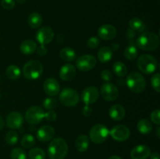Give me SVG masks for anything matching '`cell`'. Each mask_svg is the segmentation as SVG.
Segmentation results:
<instances>
[{
  "mask_svg": "<svg viewBox=\"0 0 160 159\" xmlns=\"http://www.w3.org/2000/svg\"><path fill=\"white\" fill-rule=\"evenodd\" d=\"M112 57V51L109 47H102L98 52V59L102 63H107Z\"/></svg>",
  "mask_w": 160,
  "mask_h": 159,
  "instance_id": "23",
  "label": "cell"
},
{
  "mask_svg": "<svg viewBox=\"0 0 160 159\" xmlns=\"http://www.w3.org/2000/svg\"><path fill=\"white\" fill-rule=\"evenodd\" d=\"M138 54V49L135 45H129L124 50V56L128 60H134L137 58Z\"/></svg>",
  "mask_w": 160,
  "mask_h": 159,
  "instance_id": "30",
  "label": "cell"
},
{
  "mask_svg": "<svg viewBox=\"0 0 160 159\" xmlns=\"http://www.w3.org/2000/svg\"><path fill=\"white\" fill-rule=\"evenodd\" d=\"M76 75V70L72 64L67 63L62 65L59 70V77L64 81H70Z\"/></svg>",
  "mask_w": 160,
  "mask_h": 159,
  "instance_id": "19",
  "label": "cell"
},
{
  "mask_svg": "<svg viewBox=\"0 0 160 159\" xmlns=\"http://www.w3.org/2000/svg\"><path fill=\"white\" fill-rule=\"evenodd\" d=\"M150 155H151L150 159H160L159 154L158 152H155L152 154H150Z\"/></svg>",
  "mask_w": 160,
  "mask_h": 159,
  "instance_id": "44",
  "label": "cell"
},
{
  "mask_svg": "<svg viewBox=\"0 0 160 159\" xmlns=\"http://www.w3.org/2000/svg\"><path fill=\"white\" fill-rule=\"evenodd\" d=\"M129 26L134 32H143L145 30V25L141 19L138 17H134L129 22Z\"/></svg>",
  "mask_w": 160,
  "mask_h": 159,
  "instance_id": "27",
  "label": "cell"
},
{
  "mask_svg": "<svg viewBox=\"0 0 160 159\" xmlns=\"http://www.w3.org/2000/svg\"><path fill=\"white\" fill-rule=\"evenodd\" d=\"M56 113L54 112V111H48V112H45V116H44V118L47 120L48 122H54L55 120L56 119Z\"/></svg>",
  "mask_w": 160,
  "mask_h": 159,
  "instance_id": "40",
  "label": "cell"
},
{
  "mask_svg": "<svg viewBox=\"0 0 160 159\" xmlns=\"http://www.w3.org/2000/svg\"><path fill=\"white\" fill-rule=\"evenodd\" d=\"M5 140H6V142L9 145H15L16 143H17L19 140V136L17 134V132L13 130H10L6 133V137H5Z\"/></svg>",
  "mask_w": 160,
  "mask_h": 159,
  "instance_id": "33",
  "label": "cell"
},
{
  "mask_svg": "<svg viewBox=\"0 0 160 159\" xmlns=\"http://www.w3.org/2000/svg\"><path fill=\"white\" fill-rule=\"evenodd\" d=\"M42 105L45 108L52 110V109L55 108L57 106V101L54 98H52V97L46 98H45V100L42 102Z\"/></svg>",
  "mask_w": 160,
  "mask_h": 159,
  "instance_id": "35",
  "label": "cell"
},
{
  "mask_svg": "<svg viewBox=\"0 0 160 159\" xmlns=\"http://www.w3.org/2000/svg\"><path fill=\"white\" fill-rule=\"evenodd\" d=\"M6 75L9 79L17 80L21 75V71H20V69L17 65H9L6 69Z\"/></svg>",
  "mask_w": 160,
  "mask_h": 159,
  "instance_id": "28",
  "label": "cell"
},
{
  "mask_svg": "<svg viewBox=\"0 0 160 159\" xmlns=\"http://www.w3.org/2000/svg\"><path fill=\"white\" fill-rule=\"evenodd\" d=\"M55 129L51 126H43L39 128L38 130L36 132V137L39 141L46 142L49 141L50 140L54 137Z\"/></svg>",
  "mask_w": 160,
  "mask_h": 159,
  "instance_id": "16",
  "label": "cell"
},
{
  "mask_svg": "<svg viewBox=\"0 0 160 159\" xmlns=\"http://www.w3.org/2000/svg\"><path fill=\"white\" fill-rule=\"evenodd\" d=\"M23 123V115L18 112H12L6 117V125L12 129H20Z\"/></svg>",
  "mask_w": 160,
  "mask_h": 159,
  "instance_id": "14",
  "label": "cell"
},
{
  "mask_svg": "<svg viewBox=\"0 0 160 159\" xmlns=\"http://www.w3.org/2000/svg\"><path fill=\"white\" fill-rule=\"evenodd\" d=\"M68 153V145L64 139L57 137L50 142L48 155L51 159H64Z\"/></svg>",
  "mask_w": 160,
  "mask_h": 159,
  "instance_id": "1",
  "label": "cell"
},
{
  "mask_svg": "<svg viewBox=\"0 0 160 159\" xmlns=\"http://www.w3.org/2000/svg\"><path fill=\"white\" fill-rule=\"evenodd\" d=\"M151 120L153 123L159 126L160 124V115H159V109H156L153 111L151 114Z\"/></svg>",
  "mask_w": 160,
  "mask_h": 159,
  "instance_id": "38",
  "label": "cell"
},
{
  "mask_svg": "<svg viewBox=\"0 0 160 159\" xmlns=\"http://www.w3.org/2000/svg\"><path fill=\"white\" fill-rule=\"evenodd\" d=\"M43 73V65L39 61L31 60L23 68V74L26 79L34 80L38 79Z\"/></svg>",
  "mask_w": 160,
  "mask_h": 159,
  "instance_id": "5",
  "label": "cell"
},
{
  "mask_svg": "<svg viewBox=\"0 0 160 159\" xmlns=\"http://www.w3.org/2000/svg\"><path fill=\"white\" fill-rule=\"evenodd\" d=\"M36 50H37L38 54L41 56L45 55L47 53V51H48L46 47H45V45H41L38 48H37V49Z\"/></svg>",
  "mask_w": 160,
  "mask_h": 159,
  "instance_id": "42",
  "label": "cell"
},
{
  "mask_svg": "<svg viewBox=\"0 0 160 159\" xmlns=\"http://www.w3.org/2000/svg\"><path fill=\"white\" fill-rule=\"evenodd\" d=\"M109 159H123L120 157V156H117V155H112L109 157Z\"/></svg>",
  "mask_w": 160,
  "mask_h": 159,
  "instance_id": "46",
  "label": "cell"
},
{
  "mask_svg": "<svg viewBox=\"0 0 160 159\" xmlns=\"http://www.w3.org/2000/svg\"><path fill=\"white\" fill-rule=\"evenodd\" d=\"M46 154L42 148L35 147L30 150L28 153L29 159H45Z\"/></svg>",
  "mask_w": 160,
  "mask_h": 159,
  "instance_id": "31",
  "label": "cell"
},
{
  "mask_svg": "<svg viewBox=\"0 0 160 159\" xmlns=\"http://www.w3.org/2000/svg\"><path fill=\"white\" fill-rule=\"evenodd\" d=\"M98 97H99V93L98 89L93 86L86 87L81 93V99L83 102L87 105L96 102L97 100L98 99Z\"/></svg>",
  "mask_w": 160,
  "mask_h": 159,
  "instance_id": "13",
  "label": "cell"
},
{
  "mask_svg": "<svg viewBox=\"0 0 160 159\" xmlns=\"http://www.w3.org/2000/svg\"><path fill=\"white\" fill-rule=\"evenodd\" d=\"M112 70H113V73L120 77L126 76L128 73V68L126 65L122 62H116L112 65Z\"/></svg>",
  "mask_w": 160,
  "mask_h": 159,
  "instance_id": "29",
  "label": "cell"
},
{
  "mask_svg": "<svg viewBox=\"0 0 160 159\" xmlns=\"http://www.w3.org/2000/svg\"><path fill=\"white\" fill-rule=\"evenodd\" d=\"M54 38V31L50 26H43L36 33V40L41 45H47Z\"/></svg>",
  "mask_w": 160,
  "mask_h": 159,
  "instance_id": "12",
  "label": "cell"
},
{
  "mask_svg": "<svg viewBox=\"0 0 160 159\" xmlns=\"http://www.w3.org/2000/svg\"><path fill=\"white\" fill-rule=\"evenodd\" d=\"M101 78L102 79V80L106 81V82H109L112 79V73L108 70H102L101 73Z\"/></svg>",
  "mask_w": 160,
  "mask_h": 159,
  "instance_id": "41",
  "label": "cell"
},
{
  "mask_svg": "<svg viewBox=\"0 0 160 159\" xmlns=\"http://www.w3.org/2000/svg\"><path fill=\"white\" fill-rule=\"evenodd\" d=\"M44 116H45V112L42 108L38 106H33L29 108L25 113L27 122L31 125L39 124L44 119Z\"/></svg>",
  "mask_w": 160,
  "mask_h": 159,
  "instance_id": "8",
  "label": "cell"
},
{
  "mask_svg": "<svg viewBox=\"0 0 160 159\" xmlns=\"http://www.w3.org/2000/svg\"><path fill=\"white\" fill-rule=\"evenodd\" d=\"M75 147L80 152H84L89 147V138L86 135H80L75 140Z\"/></svg>",
  "mask_w": 160,
  "mask_h": 159,
  "instance_id": "22",
  "label": "cell"
},
{
  "mask_svg": "<svg viewBox=\"0 0 160 159\" xmlns=\"http://www.w3.org/2000/svg\"><path fill=\"white\" fill-rule=\"evenodd\" d=\"M117 29L110 24H104L98 30V35L101 39L105 41L112 40L117 36Z\"/></svg>",
  "mask_w": 160,
  "mask_h": 159,
  "instance_id": "15",
  "label": "cell"
},
{
  "mask_svg": "<svg viewBox=\"0 0 160 159\" xmlns=\"http://www.w3.org/2000/svg\"><path fill=\"white\" fill-rule=\"evenodd\" d=\"M43 87L45 94L49 96H56L60 90L59 82L54 78H48L44 83Z\"/></svg>",
  "mask_w": 160,
  "mask_h": 159,
  "instance_id": "18",
  "label": "cell"
},
{
  "mask_svg": "<svg viewBox=\"0 0 160 159\" xmlns=\"http://www.w3.org/2000/svg\"><path fill=\"white\" fill-rule=\"evenodd\" d=\"M4 126H5L4 120H3L2 117L0 116V130H2V129H3V127H4Z\"/></svg>",
  "mask_w": 160,
  "mask_h": 159,
  "instance_id": "45",
  "label": "cell"
},
{
  "mask_svg": "<svg viewBox=\"0 0 160 159\" xmlns=\"http://www.w3.org/2000/svg\"><path fill=\"white\" fill-rule=\"evenodd\" d=\"M101 94L106 101H112L117 98L119 91L117 87L113 84L107 82L102 86Z\"/></svg>",
  "mask_w": 160,
  "mask_h": 159,
  "instance_id": "11",
  "label": "cell"
},
{
  "mask_svg": "<svg viewBox=\"0 0 160 159\" xmlns=\"http://www.w3.org/2000/svg\"><path fill=\"white\" fill-rule=\"evenodd\" d=\"M59 55L62 60L66 62H72L76 59L77 54L73 48L67 47L61 49V51H59Z\"/></svg>",
  "mask_w": 160,
  "mask_h": 159,
  "instance_id": "26",
  "label": "cell"
},
{
  "mask_svg": "<svg viewBox=\"0 0 160 159\" xmlns=\"http://www.w3.org/2000/svg\"><path fill=\"white\" fill-rule=\"evenodd\" d=\"M151 154V150L146 145H138L131 152V159H147Z\"/></svg>",
  "mask_w": 160,
  "mask_h": 159,
  "instance_id": "17",
  "label": "cell"
},
{
  "mask_svg": "<svg viewBox=\"0 0 160 159\" xmlns=\"http://www.w3.org/2000/svg\"><path fill=\"white\" fill-rule=\"evenodd\" d=\"M28 23L31 28H38L42 23V16L37 12H31L28 17Z\"/></svg>",
  "mask_w": 160,
  "mask_h": 159,
  "instance_id": "25",
  "label": "cell"
},
{
  "mask_svg": "<svg viewBox=\"0 0 160 159\" xmlns=\"http://www.w3.org/2000/svg\"><path fill=\"white\" fill-rule=\"evenodd\" d=\"M159 130H160V128L157 127L156 128V135H157L158 137H159L160 134H159Z\"/></svg>",
  "mask_w": 160,
  "mask_h": 159,
  "instance_id": "47",
  "label": "cell"
},
{
  "mask_svg": "<svg viewBox=\"0 0 160 159\" xmlns=\"http://www.w3.org/2000/svg\"><path fill=\"white\" fill-rule=\"evenodd\" d=\"M20 51L23 53V55H29L32 54L37 49V44L32 40H25L20 44Z\"/></svg>",
  "mask_w": 160,
  "mask_h": 159,
  "instance_id": "21",
  "label": "cell"
},
{
  "mask_svg": "<svg viewBox=\"0 0 160 159\" xmlns=\"http://www.w3.org/2000/svg\"><path fill=\"white\" fill-rule=\"evenodd\" d=\"M136 45L144 51H154L159 45V38L152 32H144L136 40Z\"/></svg>",
  "mask_w": 160,
  "mask_h": 159,
  "instance_id": "2",
  "label": "cell"
},
{
  "mask_svg": "<svg viewBox=\"0 0 160 159\" xmlns=\"http://www.w3.org/2000/svg\"><path fill=\"white\" fill-rule=\"evenodd\" d=\"M0 98H1V95H0Z\"/></svg>",
  "mask_w": 160,
  "mask_h": 159,
  "instance_id": "49",
  "label": "cell"
},
{
  "mask_svg": "<svg viewBox=\"0 0 160 159\" xmlns=\"http://www.w3.org/2000/svg\"><path fill=\"white\" fill-rule=\"evenodd\" d=\"M151 84L152 88L156 90V92L159 93L160 92V75L159 73H156L152 76L151 80Z\"/></svg>",
  "mask_w": 160,
  "mask_h": 159,
  "instance_id": "36",
  "label": "cell"
},
{
  "mask_svg": "<svg viewBox=\"0 0 160 159\" xmlns=\"http://www.w3.org/2000/svg\"><path fill=\"white\" fill-rule=\"evenodd\" d=\"M137 66L140 71L145 74H151L156 70L158 62L156 58L150 55L143 54L138 59Z\"/></svg>",
  "mask_w": 160,
  "mask_h": 159,
  "instance_id": "4",
  "label": "cell"
},
{
  "mask_svg": "<svg viewBox=\"0 0 160 159\" xmlns=\"http://www.w3.org/2000/svg\"><path fill=\"white\" fill-rule=\"evenodd\" d=\"M109 134L117 141H124L130 137L131 131L124 125H117L111 129Z\"/></svg>",
  "mask_w": 160,
  "mask_h": 159,
  "instance_id": "10",
  "label": "cell"
},
{
  "mask_svg": "<svg viewBox=\"0 0 160 159\" xmlns=\"http://www.w3.org/2000/svg\"><path fill=\"white\" fill-rule=\"evenodd\" d=\"M137 128L140 133L147 135V134H149L152 130V124L147 118H142L138 123Z\"/></svg>",
  "mask_w": 160,
  "mask_h": 159,
  "instance_id": "24",
  "label": "cell"
},
{
  "mask_svg": "<svg viewBox=\"0 0 160 159\" xmlns=\"http://www.w3.org/2000/svg\"><path fill=\"white\" fill-rule=\"evenodd\" d=\"M109 134V129L102 124H96L91 128L89 131V137L95 143H102L106 141Z\"/></svg>",
  "mask_w": 160,
  "mask_h": 159,
  "instance_id": "6",
  "label": "cell"
},
{
  "mask_svg": "<svg viewBox=\"0 0 160 159\" xmlns=\"http://www.w3.org/2000/svg\"><path fill=\"white\" fill-rule=\"evenodd\" d=\"M10 157L11 159H27V154L23 149L17 147L12 150Z\"/></svg>",
  "mask_w": 160,
  "mask_h": 159,
  "instance_id": "34",
  "label": "cell"
},
{
  "mask_svg": "<svg viewBox=\"0 0 160 159\" xmlns=\"http://www.w3.org/2000/svg\"><path fill=\"white\" fill-rule=\"evenodd\" d=\"M97 60L95 56L91 55H84L76 61L77 68L83 72L89 71L92 70L96 65Z\"/></svg>",
  "mask_w": 160,
  "mask_h": 159,
  "instance_id": "9",
  "label": "cell"
},
{
  "mask_svg": "<svg viewBox=\"0 0 160 159\" xmlns=\"http://www.w3.org/2000/svg\"><path fill=\"white\" fill-rule=\"evenodd\" d=\"M1 4L2 6L5 9L9 10V9H12L14 8V6H15V1L14 0H2Z\"/></svg>",
  "mask_w": 160,
  "mask_h": 159,
  "instance_id": "39",
  "label": "cell"
},
{
  "mask_svg": "<svg viewBox=\"0 0 160 159\" xmlns=\"http://www.w3.org/2000/svg\"><path fill=\"white\" fill-rule=\"evenodd\" d=\"M126 84L131 91L137 94L143 92L146 86L145 78L138 72H132L130 73L127 77Z\"/></svg>",
  "mask_w": 160,
  "mask_h": 159,
  "instance_id": "3",
  "label": "cell"
},
{
  "mask_svg": "<svg viewBox=\"0 0 160 159\" xmlns=\"http://www.w3.org/2000/svg\"><path fill=\"white\" fill-rule=\"evenodd\" d=\"M59 101L63 105L67 107H73L79 102V94L75 90L71 88H65L60 92Z\"/></svg>",
  "mask_w": 160,
  "mask_h": 159,
  "instance_id": "7",
  "label": "cell"
},
{
  "mask_svg": "<svg viewBox=\"0 0 160 159\" xmlns=\"http://www.w3.org/2000/svg\"><path fill=\"white\" fill-rule=\"evenodd\" d=\"M92 113V109L89 107L88 105L86 104L85 106L83 108V115H84L85 117H89Z\"/></svg>",
  "mask_w": 160,
  "mask_h": 159,
  "instance_id": "43",
  "label": "cell"
},
{
  "mask_svg": "<svg viewBox=\"0 0 160 159\" xmlns=\"http://www.w3.org/2000/svg\"><path fill=\"white\" fill-rule=\"evenodd\" d=\"M34 143H35V140L31 134H25L20 140V144L23 146V147L27 149L32 147Z\"/></svg>",
  "mask_w": 160,
  "mask_h": 159,
  "instance_id": "32",
  "label": "cell"
},
{
  "mask_svg": "<svg viewBox=\"0 0 160 159\" xmlns=\"http://www.w3.org/2000/svg\"><path fill=\"white\" fill-rule=\"evenodd\" d=\"M109 114L112 119L115 120V121H120V120H122L124 118L125 109L120 104H113L109 108Z\"/></svg>",
  "mask_w": 160,
  "mask_h": 159,
  "instance_id": "20",
  "label": "cell"
},
{
  "mask_svg": "<svg viewBox=\"0 0 160 159\" xmlns=\"http://www.w3.org/2000/svg\"><path fill=\"white\" fill-rule=\"evenodd\" d=\"M25 1H26V0H17V2L20 3V4H22V3L25 2Z\"/></svg>",
  "mask_w": 160,
  "mask_h": 159,
  "instance_id": "48",
  "label": "cell"
},
{
  "mask_svg": "<svg viewBox=\"0 0 160 159\" xmlns=\"http://www.w3.org/2000/svg\"><path fill=\"white\" fill-rule=\"evenodd\" d=\"M99 39L96 37H91L87 41V45L92 49L97 48L99 45Z\"/></svg>",
  "mask_w": 160,
  "mask_h": 159,
  "instance_id": "37",
  "label": "cell"
}]
</instances>
